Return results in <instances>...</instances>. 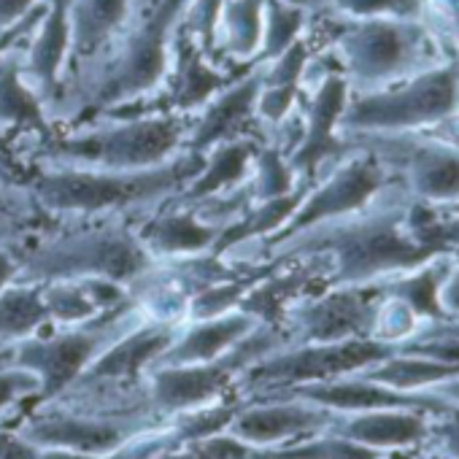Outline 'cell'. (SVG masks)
<instances>
[{
  "label": "cell",
  "instance_id": "20",
  "mask_svg": "<svg viewBox=\"0 0 459 459\" xmlns=\"http://www.w3.org/2000/svg\"><path fill=\"white\" fill-rule=\"evenodd\" d=\"M41 300L49 322L84 325L130 300V292L108 279H57L41 284Z\"/></svg>",
  "mask_w": 459,
  "mask_h": 459
},
{
  "label": "cell",
  "instance_id": "39",
  "mask_svg": "<svg viewBox=\"0 0 459 459\" xmlns=\"http://www.w3.org/2000/svg\"><path fill=\"white\" fill-rule=\"evenodd\" d=\"M424 392L429 397L440 400L446 408H456L459 411V376H451V378H446V381H440V384H435V386H429Z\"/></svg>",
  "mask_w": 459,
  "mask_h": 459
},
{
  "label": "cell",
  "instance_id": "9",
  "mask_svg": "<svg viewBox=\"0 0 459 459\" xmlns=\"http://www.w3.org/2000/svg\"><path fill=\"white\" fill-rule=\"evenodd\" d=\"M349 141L378 154L411 200L437 208H459L456 138L435 135L429 130L405 135H349Z\"/></svg>",
  "mask_w": 459,
  "mask_h": 459
},
{
  "label": "cell",
  "instance_id": "32",
  "mask_svg": "<svg viewBox=\"0 0 459 459\" xmlns=\"http://www.w3.org/2000/svg\"><path fill=\"white\" fill-rule=\"evenodd\" d=\"M421 327L424 322L416 316V311L405 300L378 292V303H376V314L370 325L373 341H381L386 346H400L408 338H413Z\"/></svg>",
  "mask_w": 459,
  "mask_h": 459
},
{
  "label": "cell",
  "instance_id": "27",
  "mask_svg": "<svg viewBox=\"0 0 459 459\" xmlns=\"http://www.w3.org/2000/svg\"><path fill=\"white\" fill-rule=\"evenodd\" d=\"M359 376H365L376 384H384L389 389H397V392L419 394L451 376H459V365L437 362V359L408 354V351H394L386 359L359 370Z\"/></svg>",
  "mask_w": 459,
  "mask_h": 459
},
{
  "label": "cell",
  "instance_id": "30",
  "mask_svg": "<svg viewBox=\"0 0 459 459\" xmlns=\"http://www.w3.org/2000/svg\"><path fill=\"white\" fill-rule=\"evenodd\" d=\"M311 28V9L303 0H265L260 63L279 57Z\"/></svg>",
  "mask_w": 459,
  "mask_h": 459
},
{
  "label": "cell",
  "instance_id": "36",
  "mask_svg": "<svg viewBox=\"0 0 459 459\" xmlns=\"http://www.w3.org/2000/svg\"><path fill=\"white\" fill-rule=\"evenodd\" d=\"M437 306H440L443 319H459V260L448 268L437 290Z\"/></svg>",
  "mask_w": 459,
  "mask_h": 459
},
{
  "label": "cell",
  "instance_id": "1",
  "mask_svg": "<svg viewBox=\"0 0 459 459\" xmlns=\"http://www.w3.org/2000/svg\"><path fill=\"white\" fill-rule=\"evenodd\" d=\"M411 195L392 181L368 208L346 213L263 249L260 260L319 255L327 260V287H376L435 257L408 233Z\"/></svg>",
  "mask_w": 459,
  "mask_h": 459
},
{
  "label": "cell",
  "instance_id": "28",
  "mask_svg": "<svg viewBox=\"0 0 459 459\" xmlns=\"http://www.w3.org/2000/svg\"><path fill=\"white\" fill-rule=\"evenodd\" d=\"M44 325H49V314L41 300V284L14 281L0 292V341L36 335Z\"/></svg>",
  "mask_w": 459,
  "mask_h": 459
},
{
  "label": "cell",
  "instance_id": "23",
  "mask_svg": "<svg viewBox=\"0 0 459 459\" xmlns=\"http://www.w3.org/2000/svg\"><path fill=\"white\" fill-rule=\"evenodd\" d=\"M176 341V330L168 325H149L138 327L135 333L119 338L103 357L95 359V365L87 370L90 381H122V378H138V373L157 362L162 351L170 349Z\"/></svg>",
  "mask_w": 459,
  "mask_h": 459
},
{
  "label": "cell",
  "instance_id": "7",
  "mask_svg": "<svg viewBox=\"0 0 459 459\" xmlns=\"http://www.w3.org/2000/svg\"><path fill=\"white\" fill-rule=\"evenodd\" d=\"M135 0H71L68 9V55L60 90L49 106V119L57 127L79 122L82 103L114 44L130 25Z\"/></svg>",
  "mask_w": 459,
  "mask_h": 459
},
{
  "label": "cell",
  "instance_id": "41",
  "mask_svg": "<svg viewBox=\"0 0 459 459\" xmlns=\"http://www.w3.org/2000/svg\"><path fill=\"white\" fill-rule=\"evenodd\" d=\"M0 168L17 176V168H14V162H12V157H9V138H6L4 130H0ZM17 178H20V176H17Z\"/></svg>",
  "mask_w": 459,
  "mask_h": 459
},
{
  "label": "cell",
  "instance_id": "10",
  "mask_svg": "<svg viewBox=\"0 0 459 459\" xmlns=\"http://www.w3.org/2000/svg\"><path fill=\"white\" fill-rule=\"evenodd\" d=\"M133 314H135V300L130 298L122 306L92 319V325L84 330H68V333L33 338L22 343L14 362L39 376L41 386L36 397L49 400L79 378V373L90 365V359L111 338V333H117L125 322H130Z\"/></svg>",
  "mask_w": 459,
  "mask_h": 459
},
{
  "label": "cell",
  "instance_id": "38",
  "mask_svg": "<svg viewBox=\"0 0 459 459\" xmlns=\"http://www.w3.org/2000/svg\"><path fill=\"white\" fill-rule=\"evenodd\" d=\"M0 459H41L25 440L0 432Z\"/></svg>",
  "mask_w": 459,
  "mask_h": 459
},
{
  "label": "cell",
  "instance_id": "5",
  "mask_svg": "<svg viewBox=\"0 0 459 459\" xmlns=\"http://www.w3.org/2000/svg\"><path fill=\"white\" fill-rule=\"evenodd\" d=\"M319 17H325L333 28L325 49L335 57L351 95L400 84L446 63L448 57H459L432 33L424 20H338L330 14Z\"/></svg>",
  "mask_w": 459,
  "mask_h": 459
},
{
  "label": "cell",
  "instance_id": "34",
  "mask_svg": "<svg viewBox=\"0 0 459 459\" xmlns=\"http://www.w3.org/2000/svg\"><path fill=\"white\" fill-rule=\"evenodd\" d=\"M427 448L443 454L446 459H459V411L448 408L443 413H432Z\"/></svg>",
  "mask_w": 459,
  "mask_h": 459
},
{
  "label": "cell",
  "instance_id": "15",
  "mask_svg": "<svg viewBox=\"0 0 459 459\" xmlns=\"http://www.w3.org/2000/svg\"><path fill=\"white\" fill-rule=\"evenodd\" d=\"M429 419L432 411L424 408H381V411H359V413H335L330 432L389 456V454H408L421 448L429 437Z\"/></svg>",
  "mask_w": 459,
  "mask_h": 459
},
{
  "label": "cell",
  "instance_id": "33",
  "mask_svg": "<svg viewBox=\"0 0 459 459\" xmlns=\"http://www.w3.org/2000/svg\"><path fill=\"white\" fill-rule=\"evenodd\" d=\"M421 20L432 28V33L459 55V0H421Z\"/></svg>",
  "mask_w": 459,
  "mask_h": 459
},
{
  "label": "cell",
  "instance_id": "16",
  "mask_svg": "<svg viewBox=\"0 0 459 459\" xmlns=\"http://www.w3.org/2000/svg\"><path fill=\"white\" fill-rule=\"evenodd\" d=\"M135 230L141 241L146 244V249L154 255V260L168 263V260H186V257L208 255L224 227L203 219L189 205L168 203L157 208L154 213H149L146 219H141Z\"/></svg>",
  "mask_w": 459,
  "mask_h": 459
},
{
  "label": "cell",
  "instance_id": "25",
  "mask_svg": "<svg viewBox=\"0 0 459 459\" xmlns=\"http://www.w3.org/2000/svg\"><path fill=\"white\" fill-rule=\"evenodd\" d=\"M30 437L39 443L71 448L79 454H103L122 443V429L106 421L82 419V416H52L30 427Z\"/></svg>",
  "mask_w": 459,
  "mask_h": 459
},
{
  "label": "cell",
  "instance_id": "3",
  "mask_svg": "<svg viewBox=\"0 0 459 459\" xmlns=\"http://www.w3.org/2000/svg\"><path fill=\"white\" fill-rule=\"evenodd\" d=\"M189 114H98L92 119L57 127L47 138L9 141L17 168L25 162L74 165L90 170H146L184 152Z\"/></svg>",
  "mask_w": 459,
  "mask_h": 459
},
{
  "label": "cell",
  "instance_id": "42",
  "mask_svg": "<svg viewBox=\"0 0 459 459\" xmlns=\"http://www.w3.org/2000/svg\"><path fill=\"white\" fill-rule=\"evenodd\" d=\"M403 459H446V456L437 454V451H432V448H427V446H421V448H416V451H408Z\"/></svg>",
  "mask_w": 459,
  "mask_h": 459
},
{
  "label": "cell",
  "instance_id": "13",
  "mask_svg": "<svg viewBox=\"0 0 459 459\" xmlns=\"http://www.w3.org/2000/svg\"><path fill=\"white\" fill-rule=\"evenodd\" d=\"M349 98V82L338 71L327 74L314 87L300 90L303 138L298 149L287 157L300 181H316L330 165H335L343 154L354 149V143L338 133V122Z\"/></svg>",
  "mask_w": 459,
  "mask_h": 459
},
{
  "label": "cell",
  "instance_id": "19",
  "mask_svg": "<svg viewBox=\"0 0 459 459\" xmlns=\"http://www.w3.org/2000/svg\"><path fill=\"white\" fill-rule=\"evenodd\" d=\"M0 130L9 141L47 138L55 133L44 100L22 74V44L0 57Z\"/></svg>",
  "mask_w": 459,
  "mask_h": 459
},
{
  "label": "cell",
  "instance_id": "18",
  "mask_svg": "<svg viewBox=\"0 0 459 459\" xmlns=\"http://www.w3.org/2000/svg\"><path fill=\"white\" fill-rule=\"evenodd\" d=\"M260 146H263L260 135H244L213 146L211 152L203 154V168L197 170V176L170 203L197 205L241 189L249 181V170Z\"/></svg>",
  "mask_w": 459,
  "mask_h": 459
},
{
  "label": "cell",
  "instance_id": "21",
  "mask_svg": "<svg viewBox=\"0 0 459 459\" xmlns=\"http://www.w3.org/2000/svg\"><path fill=\"white\" fill-rule=\"evenodd\" d=\"M260 325L263 322H257L252 314H244V311H227L221 316L200 319L181 341H173L170 349L162 351L157 362L165 368L211 362L227 354L233 346H238Z\"/></svg>",
  "mask_w": 459,
  "mask_h": 459
},
{
  "label": "cell",
  "instance_id": "14",
  "mask_svg": "<svg viewBox=\"0 0 459 459\" xmlns=\"http://www.w3.org/2000/svg\"><path fill=\"white\" fill-rule=\"evenodd\" d=\"M263 90V63L247 68L238 79L219 90L203 108L192 114V125L184 149L192 154H205L224 141L244 135H260L257 127V98ZM263 138V135H260Z\"/></svg>",
  "mask_w": 459,
  "mask_h": 459
},
{
  "label": "cell",
  "instance_id": "40",
  "mask_svg": "<svg viewBox=\"0 0 459 459\" xmlns=\"http://www.w3.org/2000/svg\"><path fill=\"white\" fill-rule=\"evenodd\" d=\"M20 279V263L12 249H0V292Z\"/></svg>",
  "mask_w": 459,
  "mask_h": 459
},
{
  "label": "cell",
  "instance_id": "6",
  "mask_svg": "<svg viewBox=\"0 0 459 459\" xmlns=\"http://www.w3.org/2000/svg\"><path fill=\"white\" fill-rule=\"evenodd\" d=\"M459 111V57L411 76L400 84L351 95L341 122V135H405L443 127Z\"/></svg>",
  "mask_w": 459,
  "mask_h": 459
},
{
  "label": "cell",
  "instance_id": "8",
  "mask_svg": "<svg viewBox=\"0 0 459 459\" xmlns=\"http://www.w3.org/2000/svg\"><path fill=\"white\" fill-rule=\"evenodd\" d=\"M349 141V138H346ZM392 181H397L392 176V170L381 162L378 154H373L370 149L354 143V149L349 154H343L335 165H330L306 192L303 203L298 205V211L290 216V221L279 230L276 236L265 238L260 247L227 257L236 263H263L260 255L263 249L300 233L306 227L346 216V213H357L362 208H368Z\"/></svg>",
  "mask_w": 459,
  "mask_h": 459
},
{
  "label": "cell",
  "instance_id": "12",
  "mask_svg": "<svg viewBox=\"0 0 459 459\" xmlns=\"http://www.w3.org/2000/svg\"><path fill=\"white\" fill-rule=\"evenodd\" d=\"M376 303V287H325L292 303L281 322L292 333V346L370 338Z\"/></svg>",
  "mask_w": 459,
  "mask_h": 459
},
{
  "label": "cell",
  "instance_id": "22",
  "mask_svg": "<svg viewBox=\"0 0 459 459\" xmlns=\"http://www.w3.org/2000/svg\"><path fill=\"white\" fill-rule=\"evenodd\" d=\"M263 12L265 0H224L216 30H213V60L241 68L260 63L263 49Z\"/></svg>",
  "mask_w": 459,
  "mask_h": 459
},
{
  "label": "cell",
  "instance_id": "35",
  "mask_svg": "<svg viewBox=\"0 0 459 459\" xmlns=\"http://www.w3.org/2000/svg\"><path fill=\"white\" fill-rule=\"evenodd\" d=\"M39 386H41L39 376L25 370V368H20V370H0V408L12 405L22 394L39 392Z\"/></svg>",
  "mask_w": 459,
  "mask_h": 459
},
{
  "label": "cell",
  "instance_id": "17",
  "mask_svg": "<svg viewBox=\"0 0 459 459\" xmlns=\"http://www.w3.org/2000/svg\"><path fill=\"white\" fill-rule=\"evenodd\" d=\"M335 413L314 405L308 400H292V403H279V405H260L252 411H244L233 416L230 429L244 443H279V440H292L303 435H316L330 429Z\"/></svg>",
  "mask_w": 459,
  "mask_h": 459
},
{
  "label": "cell",
  "instance_id": "37",
  "mask_svg": "<svg viewBox=\"0 0 459 459\" xmlns=\"http://www.w3.org/2000/svg\"><path fill=\"white\" fill-rule=\"evenodd\" d=\"M39 0H0V36L14 30L30 12Z\"/></svg>",
  "mask_w": 459,
  "mask_h": 459
},
{
  "label": "cell",
  "instance_id": "24",
  "mask_svg": "<svg viewBox=\"0 0 459 459\" xmlns=\"http://www.w3.org/2000/svg\"><path fill=\"white\" fill-rule=\"evenodd\" d=\"M459 257H454V255H435L427 263L416 265L413 271H405V273H400L394 279H386V281L376 284V290L384 292V295H394V298L405 300L424 325L440 322L443 314H440V306H437V290H440L448 268Z\"/></svg>",
  "mask_w": 459,
  "mask_h": 459
},
{
  "label": "cell",
  "instance_id": "26",
  "mask_svg": "<svg viewBox=\"0 0 459 459\" xmlns=\"http://www.w3.org/2000/svg\"><path fill=\"white\" fill-rule=\"evenodd\" d=\"M49 224L25 184L0 168V249H20Z\"/></svg>",
  "mask_w": 459,
  "mask_h": 459
},
{
  "label": "cell",
  "instance_id": "31",
  "mask_svg": "<svg viewBox=\"0 0 459 459\" xmlns=\"http://www.w3.org/2000/svg\"><path fill=\"white\" fill-rule=\"evenodd\" d=\"M311 12L330 14L338 20H376V17H400L421 20V0H303Z\"/></svg>",
  "mask_w": 459,
  "mask_h": 459
},
{
  "label": "cell",
  "instance_id": "29",
  "mask_svg": "<svg viewBox=\"0 0 459 459\" xmlns=\"http://www.w3.org/2000/svg\"><path fill=\"white\" fill-rule=\"evenodd\" d=\"M405 224L413 241H419L432 255L459 257V208H437L411 200Z\"/></svg>",
  "mask_w": 459,
  "mask_h": 459
},
{
  "label": "cell",
  "instance_id": "2",
  "mask_svg": "<svg viewBox=\"0 0 459 459\" xmlns=\"http://www.w3.org/2000/svg\"><path fill=\"white\" fill-rule=\"evenodd\" d=\"M203 168V157L181 152L146 170H90L52 162L20 165V181L49 221L130 219L141 221L168 205Z\"/></svg>",
  "mask_w": 459,
  "mask_h": 459
},
{
  "label": "cell",
  "instance_id": "4",
  "mask_svg": "<svg viewBox=\"0 0 459 459\" xmlns=\"http://www.w3.org/2000/svg\"><path fill=\"white\" fill-rule=\"evenodd\" d=\"M17 281L108 279L130 290L154 265V255L141 241L130 219H60L14 249Z\"/></svg>",
  "mask_w": 459,
  "mask_h": 459
},
{
  "label": "cell",
  "instance_id": "11",
  "mask_svg": "<svg viewBox=\"0 0 459 459\" xmlns=\"http://www.w3.org/2000/svg\"><path fill=\"white\" fill-rule=\"evenodd\" d=\"M397 346H386L373 338H351L338 343H306L292 346L287 351H273L257 368H252V384H273V386H303L316 381H333L341 376L359 373L389 354Z\"/></svg>",
  "mask_w": 459,
  "mask_h": 459
}]
</instances>
